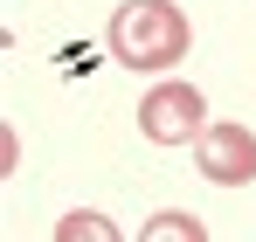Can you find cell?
Segmentation results:
<instances>
[{
  "label": "cell",
  "instance_id": "cell-1",
  "mask_svg": "<svg viewBox=\"0 0 256 242\" xmlns=\"http://www.w3.org/2000/svg\"><path fill=\"white\" fill-rule=\"evenodd\" d=\"M104 42H111V56L125 62V70H173L187 48H194V21L173 7V0H125L118 14H111V28H104Z\"/></svg>",
  "mask_w": 256,
  "mask_h": 242
},
{
  "label": "cell",
  "instance_id": "cell-2",
  "mask_svg": "<svg viewBox=\"0 0 256 242\" xmlns=\"http://www.w3.org/2000/svg\"><path fill=\"white\" fill-rule=\"evenodd\" d=\"M138 132L152 138V146H194L201 132H208V97L194 90V83H152L146 97H138Z\"/></svg>",
  "mask_w": 256,
  "mask_h": 242
},
{
  "label": "cell",
  "instance_id": "cell-3",
  "mask_svg": "<svg viewBox=\"0 0 256 242\" xmlns=\"http://www.w3.org/2000/svg\"><path fill=\"white\" fill-rule=\"evenodd\" d=\"M194 166L208 187H250L256 180V132L250 124H208L194 138Z\"/></svg>",
  "mask_w": 256,
  "mask_h": 242
},
{
  "label": "cell",
  "instance_id": "cell-4",
  "mask_svg": "<svg viewBox=\"0 0 256 242\" xmlns=\"http://www.w3.org/2000/svg\"><path fill=\"white\" fill-rule=\"evenodd\" d=\"M138 242H208V228H201V214H187V208H160V214L138 228Z\"/></svg>",
  "mask_w": 256,
  "mask_h": 242
},
{
  "label": "cell",
  "instance_id": "cell-5",
  "mask_svg": "<svg viewBox=\"0 0 256 242\" xmlns=\"http://www.w3.org/2000/svg\"><path fill=\"white\" fill-rule=\"evenodd\" d=\"M56 242H125V236H118V222H111V214L76 208V214H62V222H56Z\"/></svg>",
  "mask_w": 256,
  "mask_h": 242
}]
</instances>
